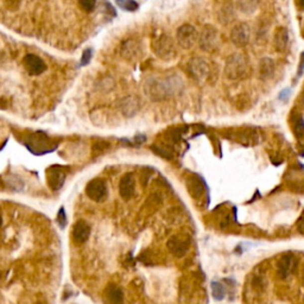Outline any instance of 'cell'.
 <instances>
[{
  "label": "cell",
  "mask_w": 304,
  "mask_h": 304,
  "mask_svg": "<svg viewBox=\"0 0 304 304\" xmlns=\"http://www.w3.org/2000/svg\"><path fill=\"white\" fill-rule=\"evenodd\" d=\"M183 88V81L177 74L173 75L153 76L146 81L144 86L145 94L152 101L167 100L174 95L179 94Z\"/></svg>",
  "instance_id": "cell-1"
},
{
  "label": "cell",
  "mask_w": 304,
  "mask_h": 304,
  "mask_svg": "<svg viewBox=\"0 0 304 304\" xmlns=\"http://www.w3.org/2000/svg\"><path fill=\"white\" fill-rule=\"evenodd\" d=\"M25 145L29 151H31L33 155H44V153H50L54 150L57 149L58 143L48 137L44 132H33L30 133L24 140Z\"/></svg>",
  "instance_id": "cell-2"
},
{
  "label": "cell",
  "mask_w": 304,
  "mask_h": 304,
  "mask_svg": "<svg viewBox=\"0 0 304 304\" xmlns=\"http://www.w3.org/2000/svg\"><path fill=\"white\" fill-rule=\"evenodd\" d=\"M152 49L156 56L161 58L162 61H165V62H170V61L175 60L177 57V54H179L176 43L168 35H162L161 37H158L153 42Z\"/></svg>",
  "instance_id": "cell-3"
},
{
  "label": "cell",
  "mask_w": 304,
  "mask_h": 304,
  "mask_svg": "<svg viewBox=\"0 0 304 304\" xmlns=\"http://www.w3.org/2000/svg\"><path fill=\"white\" fill-rule=\"evenodd\" d=\"M248 73V64L246 58L241 54L231 55L226 61L225 66V74L227 79L233 80H240L247 75Z\"/></svg>",
  "instance_id": "cell-4"
},
{
  "label": "cell",
  "mask_w": 304,
  "mask_h": 304,
  "mask_svg": "<svg viewBox=\"0 0 304 304\" xmlns=\"http://www.w3.org/2000/svg\"><path fill=\"white\" fill-rule=\"evenodd\" d=\"M199 45L200 48L207 53L216 50L220 45V35L216 27L213 25H205L199 33Z\"/></svg>",
  "instance_id": "cell-5"
},
{
  "label": "cell",
  "mask_w": 304,
  "mask_h": 304,
  "mask_svg": "<svg viewBox=\"0 0 304 304\" xmlns=\"http://www.w3.org/2000/svg\"><path fill=\"white\" fill-rule=\"evenodd\" d=\"M177 44L183 49H190L195 45L199 41V32L195 26L190 24H183L179 27L176 32Z\"/></svg>",
  "instance_id": "cell-6"
},
{
  "label": "cell",
  "mask_w": 304,
  "mask_h": 304,
  "mask_svg": "<svg viewBox=\"0 0 304 304\" xmlns=\"http://www.w3.org/2000/svg\"><path fill=\"white\" fill-rule=\"evenodd\" d=\"M188 73L193 80L202 84L209 75V64L202 57H194L188 63Z\"/></svg>",
  "instance_id": "cell-7"
},
{
  "label": "cell",
  "mask_w": 304,
  "mask_h": 304,
  "mask_svg": "<svg viewBox=\"0 0 304 304\" xmlns=\"http://www.w3.org/2000/svg\"><path fill=\"white\" fill-rule=\"evenodd\" d=\"M168 250L176 258H182L188 253L190 239L187 235H174L167 242Z\"/></svg>",
  "instance_id": "cell-8"
},
{
  "label": "cell",
  "mask_w": 304,
  "mask_h": 304,
  "mask_svg": "<svg viewBox=\"0 0 304 304\" xmlns=\"http://www.w3.org/2000/svg\"><path fill=\"white\" fill-rule=\"evenodd\" d=\"M67 177V168L62 165H53L47 170L48 184L53 190H60Z\"/></svg>",
  "instance_id": "cell-9"
},
{
  "label": "cell",
  "mask_w": 304,
  "mask_h": 304,
  "mask_svg": "<svg viewBox=\"0 0 304 304\" xmlns=\"http://www.w3.org/2000/svg\"><path fill=\"white\" fill-rule=\"evenodd\" d=\"M86 194L95 202H101L107 198L106 182L101 179H94L86 187Z\"/></svg>",
  "instance_id": "cell-10"
},
{
  "label": "cell",
  "mask_w": 304,
  "mask_h": 304,
  "mask_svg": "<svg viewBox=\"0 0 304 304\" xmlns=\"http://www.w3.org/2000/svg\"><path fill=\"white\" fill-rule=\"evenodd\" d=\"M251 38V29L246 23H239L233 26L231 39L236 47H245Z\"/></svg>",
  "instance_id": "cell-11"
},
{
  "label": "cell",
  "mask_w": 304,
  "mask_h": 304,
  "mask_svg": "<svg viewBox=\"0 0 304 304\" xmlns=\"http://www.w3.org/2000/svg\"><path fill=\"white\" fill-rule=\"evenodd\" d=\"M297 269V259L293 254H285L277 264V275L281 279H287Z\"/></svg>",
  "instance_id": "cell-12"
},
{
  "label": "cell",
  "mask_w": 304,
  "mask_h": 304,
  "mask_svg": "<svg viewBox=\"0 0 304 304\" xmlns=\"http://www.w3.org/2000/svg\"><path fill=\"white\" fill-rule=\"evenodd\" d=\"M23 63L30 75H41V74L44 73L45 69H47V64L44 63V61H43L41 57H38L37 55L33 54L26 55V56L24 57Z\"/></svg>",
  "instance_id": "cell-13"
},
{
  "label": "cell",
  "mask_w": 304,
  "mask_h": 304,
  "mask_svg": "<svg viewBox=\"0 0 304 304\" xmlns=\"http://www.w3.org/2000/svg\"><path fill=\"white\" fill-rule=\"evenodd\" d=\"M136 190V179L132 174H126L119 183V193L124 200H131Z\"/></svg>",
  "instance_id": "cell-14"
},
{
  "label": "cell",
  "mask_w": 304,
  "mask_h": 304,
  "mask_svg": "<svg viewBox=\"0 0 304 304\" xmlns=\"http://www.w3.org/2000/svg\"><path fill=\"white\" fill-rule=\"evenodd\" d=\"M91 235V227L86 221L80 220L73 227V239L76 244L82 245L88 240Z\"/></svg>",
  "instance_id": "cell-15"
},
{
  "label": "cell",
  "mask_w": 304,
  "mask_h": 304,
  "mask_svg": "<svg viewBox=\"0 0 304 304\" xmlns=\"http://www.w3.org/2000/svg\"><path fill=\"white\" fill-rule=\"evenodd\" d=\"M273 43H275L276 50L279 53H284L287 51L289 47V32L285 27H278L275 32L273 37Z\"/></svg>",
  "instance_id": "cell-16"
},
{
  "label": "cell",
  "mask_w": 304,
  "mask_h": 304,
  "mask_svg": "<svg viewBox=\"0 0 304 304\" xmlns=\"http://www.w3.org/2000/svg\"><path fill=\"white\" fill-rule=\"evenodd\" d=\"M121 112L126 116H133L139 110V100L134 97H127L121 101Z\"/></svg>",
  "instance_id": "cell-17"
},
{
  "label": "cell",
  "mask_w": 304,
  "mask_h": 304,
  "mask_svg": "<svg viewBox=\"0 0 304 304\" xmlns=\"http://www.w3.org/2000/svg\"><path fill=\"white\" fill-rule=\"evenodd\" d=\"M275 62L271 60V58L265 57L260 61L259 63V75L262 80H270L273 78L275 75Z\"/></svg>",
  "instance_id": "cell-18"
},
{
  "label": "cell",
  "mask_w": 304,
  "mask_h": 304,
  "mask_svg": "<svg viewBox=\"0 0 304 304\" xmlns=\"http://www.w3.org/2000/svg\"><path fill=\"white\" fill-rule=\"evenodd\" d=\"M140 45L139 43H137L136 41H127L122 45L121 49V54L122 56L127 60H133V58H137L140 55Z\"/></svg>",
  "instance_id": "cell-19"
},
{
  "label": "cell",
  "mask_w": 304,
  "mask_h": 304,
  "mask_svg": "<svg viewBox=\"0 0 304 304\" xmlns=\"http://www.w3.org/2000/svg\"><path fill=\"white\" fill-rule=\"evenodd\" d=\"M260 0H236V7L246 16L254 13L258 10Z\"/></svg>",
  "instance_id": "cell-20"
},
{
  "label": "cell",
  "mask_w": 304,
  "mask_h": 304,
  "mask_svg": "<svg viewBox=\"0 0 304 304\" xmlns=\"http://www.w3.org/2000/svg\"><path fill=\"white\" fill-rule=\"evenodd\" d=\"M105 295L106 299L112 303H120L122 302V299H124V294H122L121 289L114 284H110L106 288Z\"/></svg>",
  "instance_id": "cell-21"
},
{
  "label": "cell",
  "mask_w": 304,
  "mask_h": 304,
  "mask_svg": "<svg viewBox=\"0 0 304 304\" xmlns=\"http://www.w3.org/2000/svg\"><path fill=\"white\" fill-rule=\"evenodd\" d=\"M233 18H234V10L232 6L223 5L219 12V20L222 24H228L229 21L233 20Z\"/></svg>",
  "instance_id": "cell-22"
},
{
  "label": "cell",
  "mask_w": 304,
  "mask_h": 304,
  "mask_svg": "<svg viewBox=\"0 0 304 304\" xmlns=\"http://www.w3.org/2000/svg\"><path fill=\"white\" fill-rule=\"evenodd\" d=\"M211 295H213L214 300L216 301H221L225 299L226 290L220 282H213V283H211Z\"/></svg>",
  "instance_id": "cell-23"
},
{
  "label": "cell",
  "mask_w": 304,
  "mask_h": 304,
  "mask_svg": "<svg viewBox=\"0 0 304 304\" xmlns=\"http://www.w3.org/2000/svg\"><path fill=\"white\" fill-rule=\"evenodd\" d=\"M188 189L194 198H200L202 194H203V186L199 182L198 180H192L190 182H188Z\"/></svg>",
  "instance_id": "cell-24"
},
{
  "label": "cell",
  "mask_w": 304,
  "mask_h": 304,
  "mask_svg": "<svg viewBox=\"0 0 304 304\" xmlns=\"http://www.w3.org/2000/svg\"><path fill=\"white\" fill-rule=\"evenodd\" d=\"M116 5H118L120 8H122L124 11H128V12L136 11L138 10V7H139L138 2L134 1V0H116Z\"/></svg>",
  "instance_id": "cell-25"
},
{
  "label": "cell",
  "mask_w": 304,
  "mask_h": 304,
  "mask_svg": "<svg viewBox=\"0 0 304 304\" xmlns=\"http://www.w3.org/2000/svg\"><path fill=\"white\" fill-rule=\"evenodd\" d=\"M80 7L86 12H92L95 8L97 0H78Z\"/></svg>",
  "instance_id": "cell-26"
},
{
  "label": "cell",
  "mask_w": 304,
  "mask_h": 304,
  "mask_svg": "<svg viewBox=\"0 0 304 304\" xmlns=\"http://www.w3.org/2000/svg\"><path fill=\"white\" fill-rule=\"evenodd\" d=\"M57 223L62 227V228H64L67 225V214L63 207L60 208V211H58L57 214Z\"/></svg>",
  "instance_id": "cell-27"
},
{
  "label": "cell",
  "mask_w": 304,
  "mask_h": 304,
  "mask_svg": "<svg viewBox=\"0 0 304 304\" xmlns=\"http://www.w3.org/2000/svg\"><path fill=\"white\" fill-rule=\"evenodd\" d=\"M92 49H87V50L84 51V55H82V60H81V64L82 66H85V64L90 63L91 58H92Z\"/></svg>",
  "instance_id": "cell-28"
},
{
  "label": "cell",
  "mask_w": 304,
  "mask_h": 304,
  "mask_svg": "<svg viewBox=\"0 0 304 304\" xmlns=\"http://www.w3.org/2000/svg\"><path fill=\"white\" fill-rule=\"evenodd\" d=\"M6 5H7V7L10 8V10H17L18 7H19L20 4V0H5Z\"/></svg>",
  "instance_id": "cell-29"
},
{
  "label": "cell",
  "mask_w": 304,
  "mask_h": 304,
  "mask_svg": "<svg viewBox=\"0 0 304 304\" xmlns=\"http://www.w3.org/2000/svg\"><path fill=\"white\" fill-rule=\"evenodd\" d=\"M304 72V51L302 53V55H301V62H300V66H299V72H297V75L301 76Z\"/></svg>",
  "instance_id": "cell-30"
},
{
  "label": "cell",
  "mask_w": 304,
  "mask_h": 304,
  "mask_svg": "<svg viewBox=\"0 0 304 304\" xmlns=\"http://www.w3.org/2000/svg\"><path fill=\"white\" fill-rule=\"evenodd\" d=\"M289 95H290V90H284L281 94H279V100L287 101L289 99Z\"/></svg>",
  "instance_id": "cell-31"
},
{
  "label": "cell",
  "mask_w": 304,
  "mask_h": 304,
  "mask_svg": "<svg viewBox=\"0 0 304 304\" xmlns=\"http://www.w3.org/2000/svg\"><path fill=\"white\" fill-rule=\"evenodd\" d=\"M299 229H300V232H301V233H302V234L304 235V219H302V220H301Z\"/></svg>",
  "instance_id": "cell-32"
},
{
  "label": "cell",
  "mask_w": 304,
  "mask_h": 304,
  "mask_svg": "<svg viewBox=\"0 0 304 304\" xmlns=\"http://www.w3.org/2000/svg\"><path fill=\"white\" fill-rule=\"evenodd\" d=\"M300 278H301V282H302V284L304 285V268L302 269V271H301V276H300Z\"/></svg>",
  "instance_id": "cell-33"
},
{
  "label": "cell",
  "mask_w": 304,
  "mask_h": 304,
  "mask_svg": "<svg viewBox=\"0 0 304 304\" xmlns=\"http://www.w3.org/2000/svg\"><path fill=\"white\" fill-rule=\"evenodd\" d=\"M300 1V5L302 6V7H304V0H299Z\"/></svg>",
  "instance_id": "cell-34"
},
{
  "label": "cell",
  "mask_w": 304,
  "mask_h": 304,
  "mask_svg": "<svg viewBox=\"0 0 304 304\" xmlns=\"http://www.w3.org/2000/svg\"><path fill=\"white\" fill-rule=\"evenodd\" d=\"M2 223V217H1V214H0V226H1Z\"/></svg>",
  "instance_id": "cell-35"
},
{
  "label": "cell",
  "mask_w": 304,
  "mask_h": 304,
  "mask_svg": "<svg viewBox=\"0 0 304 304\" xmlns=\"http://www.w3.org/2000/svg\"><path fill=\"white\" fill-rule=\"evenodd\" d=\"M303 101H304V97H303Z\"/></svg>",
  "instance_id": "cell-36"
}]
</instances>
